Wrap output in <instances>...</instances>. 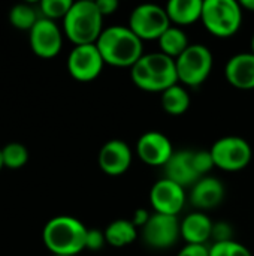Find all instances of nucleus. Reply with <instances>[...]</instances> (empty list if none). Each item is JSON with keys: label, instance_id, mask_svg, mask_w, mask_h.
I'll use <instances>...</instances> for the list:
<instances>
[{"label": "nucleus", "instance_id": "1", "mask_svg": "<svg viewBox=\"0 0 254 256\" xmlns=\"http://www.w3.org/2000/svg\"><path fill=\"white\" fill-rule=\"evenodd\" d=\"M105 64L115 68H133L144 56V42L129 26L106 27L96 42Z\"/></svg>", "mask_w": 254, "mask_h": 256}, {"label": "nucleus", "instance_id": "2", "mask_svg": "<svg viewBox=\"0 0 254 256\" xmlns=\"http://www.w3.org/2000/svg\"><path fill=\"white\" fill-rule=\"evenodd\" d=\"M130 78L138 88L150 93H163L180 82L175 60L160 51L144 54L130 68Z\"/></svg>", "mask_w": 254, "mask_h": 256}, {"label": "nucleus", "instance_id": "3", "mask_svg": "<svg viewBox=\"0 0 254 256\" xmlns=\"http://www.w3.org/2000/svg\"><path fill=\"white\" fill-rule=\"evenodd\" d=\"M85 225L72 216H55L46 222L42 240L52 255L76 256L85 249Z\"/></svg>", "mask_w": 254, "mask_h": 256}, {"label": "nucleus", "instance_id": "4", "mask_svg": "<svg viewBox=\"0 0 254 256\" xmlns=\"http://www.w3.org/2000/svg\"><path fill=\"white\" fill-rule=\"evenodd\" d=\"M103 18L96 0H78L63 20V32L75 46L96 44L105 30Z\"/></svg>", "mask_w": 254, "mask_h": 256}, {"label": "nucleus", "instance_id": "5", "mask_svg": "<svg viewBox=\"0 0 254 256\" xmlns=\"http://www.w3.org/2000/svg\"><path fill=\"white\" fill-rule=\"evenodd\" d=\"M201 21L211 34L231 38L241 28L243 8L237 0H205Z\"/></svg>", "mask_w": 254, "mask_h": 256}, {"label": "nucleus", "instance_id": "6", "mask_svg": "<svg viewBox=\"0 0 254 256\" xmlns=\"http://www.w3.org/2000/svg\"><path fill=\"white\" fill-rule=\"evenodd\" d=\"M213 52L204 44H190V46L175 58L178 81L184 87H199L213 70Z\"/></svg>", "mask_w": 254, "mask_h": 256}, {"label": "nucleus", "instance_id": "7", "mask_svg": "<svg viewBox=\"0 0 254 256\" xmlns=\"http://www.w3.org/2000/svg\"><path fill=\"white\" fill-rule=\"evenodd\" d=\"M216 168L226 172H238L247 168L253 159V148L241 136H223L210 148Z\"/></svg>", "mask_w": 254, "mask_h": 256}, {"label": "nucleus", "instance_id": "8", "mask_svg": "<svg viewBox=\"0 0 254 256\" xmlns=\"http://www.w3.org/2000/svg\"><path fill=\"white\" fill-rule=\"evenodd\" d=\"M127 26L142 42H145L159 40L172 24L165 8L154 3H144L130 12Z\"/></svg>", "mask_w": 254, "mask_h": 256}, {"label": "nucleus", "instance_id": "9", "mask_svg": "<svg viewBox=\"0 0 254 256\" xmlns=\"http://www.w3.org/2000/svg\"><path fill=\"white\" fill-rule=\"evenodd\" d=\"M144 242L153 249H169L181 237V222L178 216L153 213L147 225L142 228Z\"/></svg>", "mask_w": 254, "mask_h": 256}, {"label": "nucleus", "instance_id": "10", "mask_svg": "<svg viewBox=\"0 0 254 256\" xmlns=\"http://www.w3.org/2000/svg\"><path fill=\"white\" fill-rule=\"evenodd\" d=\"M103 66L105 62L96 44L76 45L67 57V70L70 76L81 82L96 80L100 75Z\"/></svg>", "mask_w": 254, "mask_h": 256}, {"label": "nucleus", "instance_id": "11", "mask_svg": "<svg viewBox=\"0 0 254 256\" xmlns=\"http://www.w3.org/2000/svg\"><path fill=\"white\" fill-rule=\"evenodd\" d=\"M186 201L187 195L184 192V188L166 177L156 182L150 190V204L154 213L178 216L184 208Z\"/></svg>", "mask_w": 254, "mask_h": 256}, {"label": "nucleus", "instance_id": "12", "mask_svg": "<svg viewBox=\"0 0 254 256\" xmlns=\"http://www.w3.org/2000/svg\"><path fill=\"white\" fill-rule=\"evenodd\" d=\"M30 46L31 51L40 58L55 57L63 46V33L55 21L48 18H39L30 30Z\"/></svg>", "mask_w": 254, "mask_h": 256}, {"label": "nucleus", "instance_id": "13", "mask_svg": "<svg viewBox=\"0 0 254 256\" xmlns=\"http://www.w3.org/2000/svg\"><path fill=\"white\" fill-rule=\"evenodd\" d=\"M174 153L172 141L159 130L142 134L136 142V156L150 166H165Z\"/></svg>", "mask_w": 254, "mask_h": 256}, {"label": "nucleus", "instance_id": "14", "mask_svg": "<svg viewBox=\"0 0 254 256\" xmlns=\"http://www.w3.org/2000/svg\"><path fill=\"white\" fill-rule=\"evenodd\" d=\"M133 153L130 146L121 140H109L106 141L97 156V162L100 170L108 176H121L132 165Z\"/></svg>", "mask_w": 254, "mask_h": 256}, {"label": "nucleus", "instance_id": "15", "mask_svg": "<svg viewBox=\"0 0 254 256\" xmlns=\"http://www.w3.org/2000/svg\"><path fill=\"white\" fill-rule=\"evenodd\" d=\"M225 192V184L217 177L205 176L192 186L189 200L199 212L213 210L223 202Z\"/></svg>", "mask_w": 254, "mask_h": 256}, {"label": "nucleus", "instance_id": "16", "mask_svg": "<svg viewBox=\"0 0 254 256\" xmlns=\"http://www.w3.org/2000/svg\"><path fill=\"white\" fill-rule=\"evenodd\" d=\"M228 82L240 90L254 88V54L240 52L232 56L225 66Z\"/></svg>", "mask_w": 254, "mask_h": 256}, {"label": "nucleus", "instance_id": "17", "mask_svg": "<svg viewBox=\"0 0 254 256\" xmlns=\"http://www.w3.org/2000/svg\"><path fill=\"white\" fill-rule=\"evenodd\" d=\"M166 178L172 180L174 183L187 188L193 186L199 178H202L195 165H193V152L192 150H181L175 152L169 162L163 166Z\"/></svg>", "mask_w": 254, "mask_h": 256}, {"label": "nucleus", "instance_id": "18", "mask_svg": "<svg viewBox=\"0 0 254 256\" xmlns=\"http://www.w3.org/2000/svg\"><path fill=\"white\" fill-rule=\"evenodd\" d=\"M214 222L204 212H193L181 220V238L186 244H202L213 238Z\"/></svg>", "mask_w": 254, "mask_h": 256}, {"label": "nucleus", "instance_id": "19", "mask_svg": "<svg viewBox=\"0 0 254 256\" xmlns=\"http://www.w3.org/2000/svg\"><path fill=\"white\" fill-rule=\"evenodd\" d=\"M204 0H171L165 9L172 26H190L202 18Z\"/></svg>", "mask_w": 254, "mask_h": 256}, {"label": "nucleus", "instance_id": "20", "mask_svg": "<svg viewBox=\"0 0 254 256\" xmlns=\"http://www.w3.org/2000/svg\"><path fill=\"white\" fill-rule=\"evenodd\" d=\"M106 243L112 248H126L138 238V228L132 220L117 219L105 228Z\"/></svg>", "mask_w": 254, "mask_h": 256}, {"label": "nucleus", "instance_id": "21", "mask_svg": "<svg viewBox=\"0 0 254 256\" xmlns=\"http://www.w3.org/2000/svg\"><path fill=\"white\" fill-rule=\"evenodd\" d=\"M157 44H159L160 52L166 54L168 57H171L174 60L178 58L190 46V42H189V38H187L186 32L181 27H177V26H171L160 36Z\"/></svg>", "mask_w": 254, "mask_h": 256}, {"label": "nucleus", "instance_id": "22", "mask_svg": "<svg viewBox=\"0 0 254 256\" xmlns=\"http://www.w3.org/2000/svg\"><path fill=\"white\" fill-rule=\"evenodd\" d=\"M160 94H162L160 98L162 108L169 116H181L190 108V102H192L190 94L186 90V87L181 86L180 82L169 87Z\"/></svg>", "mask_w": 254, "mask_h": 256}, {"label": "nucleus", "instance_id": "23", "mask_svg": "<svg viewBox=\"0 0 254 256\" xmlns=\"http://www.w3.org/2000/svg\"><path fill=\"white\" fill-rule=\"evenodd\" d=\"M37 20L39 18H37L36 10L27 3L15 4L9 12V21L18 30H28L30 32L33 28V26L37 22Z\"/></svg>", "mask_w": 254, "mask_h": 256}, {"label": "nucleus", "instance_id": "24", "mask_svg": "<svg viewBox=\"0 0 254 256\" xmlns=\"http://www.w3.org/2000/svg\"><path fill=\"white\" fill-rule=\"evenodd\" d=\"M1 154H3L4 168H9V170H19L28 160V150L21 142L6 144L4 147H1Z\"/></svg>", "mask_w": 254, "mask_h": 256}, {"label": "nucleus", "instance_id": "25", "mask_svg": "<svg viewBox=\"0 0 254 256\" xmlns=\"http://www.w3.org/2000/svg\"><path fill=\"white\" fill-rule=\"evenodd\" d=\"M72 4H73L72 0H42L39 4V9L43 14V18L55 21L60 18L64 20Z\"/></svg>", "mask_w": 254, "mask_h": 256}, {"label": "nucleus", "instance_id": "26", "mask_svg": "<svg viewBox=\"0 0 254 256\" xmlns=\"http://www.w3.org/2000/svg\"><path fill=\"white\" fill-rule=\"evenodd\" d=\"M210 256H253L252 252L241 243L231 240V242H222L214 243L210 248Z\"/></svg>", "mask_w": 254, "mask_h": 256}, {"label": "nucleus", "instance_id": "27", "mask_svg": "<svg viewBox=\"0 0 254 256\" xmlns=\"http://www.w3.org/2000/svg\"><path fill=\"white\" fill-rule=\"evenodd\" d=\"M193 165L198 171V174L201 177H205L211 172L213 168H216L214 165V159L211 156L210 150H196L193 152Z\"/></svg>", "mask_w": 254, "mask_h": 256}, {"label": "nucleus", "instance_id": "28", "mask_svg": "<svg viewBox=\"0 0 254 256\" xmlns=\"http://www.w3.org/2000/svg\"><path fill=\"white\" fill-rule=\"evenodd\" d=\"M213 238H214V243H222V242L234 240L232 226L228 222H217V224H214V226H213Z\"/></svg>", "mask_w": 254, "mask_h": 256}, {"label": "nucleus", "instance_id": "29", "mask_svg": "<svg viewBox=\"0 0 254 256\" xmlns=\"http://www.w3.org/2000/svg\"><path fill=\"white\" fill-rule=\"evenodd\" d=\"M106 243L105 232L99 230H88L87 231V240H85V249L88 250H100Z\"/></svg>", "mask_w": 254, "mask_h": 256}, {"label": "nucleus", "instance_id": "30", "mask_svg": "<svg viewBox=\"0 0 254 256\" xmlns=\"http://www.w3.org/2000/svg\"><path fill=\"white\" fill-rule=\"evenodd\" d=\"M177 256H210V249L202 244H186Z\"/></svg>", "mask_w": 254, "mask_h": 256}, {"label": "nucleus", "instance_id": "31", "mask_svg": "<svg viewBox=\"0 0 254 256\" xmlns=\"http://www.w3.org/2000/svg\"><path fill=\"white\" fill-rule=\"evenodd\" d=\"M96 4L100 10V14L103 16H108V15H112L115 14V10L118 9L120 3L117 0H96Z\"/></svg>", "mask_w": 254, "mask_h": 256}, {"label": "nucleus", "instance_id": "32", "mask_svg": "<svg viewBox=\"0 0 254 256\" xmlns=\"http://www.w3.org/2000/svg\"><path fill=\"white\" fill-rule=\"evenodd\" d=\"M150 218H151V214L145 210V208H138V210H135V213H133V218H132V222H133V225L139 230H142L145 225H147V222L150 220Z\"/></svg>", "mask_w": 254, "mask_h": 256}, {"label": "nucleus", "instance_id": "33", "mask_svg": "<svg viewBox=\"0 0 254 256\" xmlns=\"http://www.w3.org/2000/svg\"><path fill=\"white\" fill-rule=\"evenodd\" d=\"M240 4H241L243 9H247L250 12H254V0H241Z\"/></svg>", "mask_w": 254, "mask_h": 256}, {"label": "nucleus", "instance_id": "34", "mask_svg": "<svg viewBox=\"0 0 254 256\" xmlns=\"http://www.w3.org/2000/svg\"><path fill=\"white\" fill-rule=\"evenodd\" d=\"M1 168H4V164H3V154H1V147H0V171Z\"/></svg>", "mask_w": 254, "mask_h": 256}, {"label": "nucleus", "instance_id": "35", "mask_svg": "<svg viewBox=\"0 0 254 256\" xmlns=\"http://www.w3.org/2000/svg\"><path fill=\"white\" fill-rule=\"evenodd\" d=\"M250 46H252V54H254V34H253V38H252V44H250Z\"/></svg>", "mask_w": 254, "mask_h": 256}, {"label": "nucleus", "instance_id": "36", "mask_svg": "<svg viewBox=\"0 0 254 256\" xmlns=\"http://www.w3.org/2000/svg\"><path fill=\"white\" fill-rule=\"evenodd\" d=\"M52 256H64V255H52Z\"/></svg>", "mask_w": 254, "mask_h": 256}]
</instances>
